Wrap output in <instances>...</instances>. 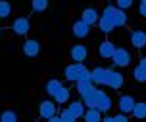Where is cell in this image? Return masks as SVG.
<instances>
[{"mask_svg": "<svg viewBox=\"0 0 146 122\" xmlns=\"http://www.w3.org/2000/svg\"><path fill=\"white\" fill-rule=\"evenodd\" d=\"M133 105H135V97H133V95H129V93H123V95L117 99V109H119V113L131 115Z\"/></svg>", "mask_w": 146, "mask_h": 122, "instance_id": "cell-12", "label": "cell"}, {"mask_svg": "<svg viewBox=\"0 0 146 122\" xmlns=\"http://www.w3.org/2000/svg\"><path fill=\"white\" fill-rule=\"evenodd\" d=\"M133 2H135V0H115V6L127 12V10H129V8L133 6Z\"/></svg>", "mask_w": 146, "mask_h": 122, "instance_id": "cell-28", "label": "cell"}, {"mask_svg": "<svg viewBox=\"0 0 146 122\" xmlns=\"http://www.w3.org/2000/svg\"><path fill=\"white\" fill-rule=\"evenodd\" d=\"M133 78L137 80V82H146V71L140 65H137V67L133 69Z\"/></svg>", "mask_w": 146, "mask_h": 122, "instance_id": "cell-25", "label": "cell"}, {"mask_svg": "<svg viewBox=\"0 0 146 122\" xmlns=\"http://www.w3.org/2000/svg\"><path fill=\"white\" fill-rule=\"evenodd\" d=\"M0 120L2 122H15L17 120V113L15 111H2L0 113Z\"/></svg>", "mask_w": 146, "mask_h": 122, "instance_id": "cell-26", "label": "cell"}, {"mask_svg": "<svg viewBox=\"0 0 146 122\" xmlns=\"http://www.w3.org/2000/svg\"><path fill=\"white\" fill-rule=\"evenodd\" d=\"M106 74H108L106 67H94L90 69V82L96 86H106Z\"/></svg>", "mask_w": 146, "mask_h": 122, "instance_id": "cell-10", "label": "cell"}, {"mask_svg": "<svg viewBox=\"0 0 146 122\" xmlns=\"http://www.w3.org/2000/svg\"><path fill=\"white\" fill-rule=\"evenodd\" d=\"M83 118H85L87 122H100L102 120V113H100L96 107H87L85 113H83Z\"/></svg>", "mask_w": 146, "mask_h": 122, "instance_id": "cell-19", "label": "cell"}, {"mask_svg": "<svg viewBox=\"0 0 146 122\" xmlns=\"http://www.w3.org/2000/svg\"><path fill=\"white\" fill-rule=\"evenodd\" d=\"M85 109H87V107H85L83 99H79V101H69V105H67V111H69L73 116H75V120H77V118H83Z\"/></svg>", "mask_w": 146, "mask_h": 122, "instance_id": "cell-17", "label": "cell"}, {"mask_svg": "<svg viewBox=\"0 0 146 122\" xmlns=\"http://www.w3.org/2000/svg\"><path fill=\"white\" fill-rule=\"evenodd\" d=\"M131 115L135 118H139V120H144L146 118V101H135Z\"/></svg>", "mask_w": 146, "mask_h": 122, "instance_id": "cell-20", "label": "cell"}, {"mask_svg": "<svg viewBox=\"0 0 146 122\" xmlns=\"http://www.w3.org/2000/svg\"><path fill=\"white\" fill-rule=\"evenodd\" d=\"M81 99L85 103V107H96L100 113H108L111 109V97L108 93H104L102 90H96V88L90 93H87L85 97H81Z\"/></svg>", "mask_w": 146, "mask_h": 122, "instance_id": "cell-1", "label": "cell"}, {"mask_svg": "<svg viewBox=\"0 0 146 122\" xmlns=\"http://www.w3.org/2000/svg\"><path fill=\"white\" fill-rule=\"evenodd\" d=\"M100 15L106 17V19H110V21L113 23V27H123V25H127V14H125V10L113 6V4H108L102 10Z\"/></svg>", "mask_w": 146, "mask_h": 122, "instance_id": "cell-3", "label": "cell"}, {"mask_svg": "<svg viewBox=\"0 0 146 122\" xmlns=\"http://www.w3.org/2000/svg\"><path fill=\"white\" fill-rule=\"evenodd\" d=\"M12 15V4L8 0H0V19H8Z\"/></svg>", "mask_w": 146, "mask_h": 122, "instance_id": "cell-24", "label": "cell"}, {"mask_svg": "<svg viewBox=\"0 0 146 122\" xmlns=\"http://www.w3.org/2000/svg\"><path fill=\"white\" fill-rule=\"evenodd\" d=\"M52 99L56 101L58 105H66V103H69V99H71V90L62 84V88H60L58 92L52 95Z\"/></svg>", "mask_w": 146, "mask_h": 122, "instance_id": "cell-14", "label": "cell"}, {"mask_svg": "<svg viewBox=\"0 0 146 122\" xmlns=\"http://www.w3.org/2000/svg\"><path fill=\"white\" fill-rule=\"evenodd\" d=\"M131 44L133 48H137V50H142L146 48V33L144 31H133L131 33Z\"/></svg>", "mask_w": 146, "mask_h": 122, "instance_id": "cell-16", "label": "cell"}, {"mask_svg": "<svg viewBox=\"0 0 146 122\" xmlns=\"http://www.w3.org/2000/svg\"><path fill=\"white\" fill-rule=\"evenodd\" d=\"M48 8V0H31V10L35 14H42Z\"/></svg>", "mask_w": 146, "mask_h": 122, "instance_id": "cell-23", "label": "cell"}, {"mask_svg": "<svg viewBox=\"0 0 146 122\" xmlns=\"http://www.w3.org/2000/svg\"><path fill=\"white\" fill-rule=\"evenodd\" d=\"M96 25H98V29H100V33H104V35H108V33H111V31L115 29L113 27V23L110 21V19H106V17H98V21H96Z\"/></svg>", "mask_w": 146, "mask_h": 122, "instance_id": "cell-21", "label": "cell"}, {"mask_svg": "<svg viewBox=\"0 0 146 122\" xmlns=\"http://www.w3.org/2000/svg\"><path fill=\"white\" fill-rule=\"evenodd\" d=\"M60 88H62V82H60L58 78H50L48 82H46V84H44V92H46V93H48V95L52 97V95L58 92Z\"/></svg>", "mask_w": 146, "mask_h": 122, "instance_id": "cell-22", "label": "cell"}, {"mask_svg": "<svg viewBox=\"0 0 146 122\" xmlns=\"http://www.w3.org/2000/svg\"><path fill=\"white\" fill-rule=\"evenodd\" d=\"M69 57H71L75 63L87 61L88 59V48L85 46V44H73L71 50H69Z\"/></svg>", "mask_w": 146, "mask_h": 122, "instance_id": "cell-7", "label": "cell"}, {"mask_svg": "<svg viewBox=\"0 0 146 122\" xmlns=\"http://www.w3.org/2000/svg\"><path fill=\"white\" fill-rule=\"evenodd\" d=\"M111 61H113L115 67H121L123 69V67H129L133 63V55L127 48H115L113 55H111Z\"/></svg>", "mask_w": 146, "mask_h": 122, "instance_id": "cell-4", "label": "cell"}, {"mask_svg": "<svg viewBox=\"0 0 146 122\" xmlns=\"http://www.w3.org/2000/svg\"><path fill=\"white\" fill-rule=\"evenodd\" d=\"M115 48L117 46L111 42V40H104V42H100V46H98V55H100L102 59H111Z\"/></svg>", "mask_w": 146, "mask_h": 122, "instance_id": "cell-13", "label": "cell"}, {"mask_svg": "<svg viewBox=\"0 0 146 122\" xmlns=\"http://www.w3.org/2000/svg\"><path fill=\"white\" fill-rule=\"evenodd\" d=\"M58 113V103L54 99H44L40 101V105H38V115L42 116V118H50L52 115H56Z\"/></svg>", "mask_w": 146, "mask_h": 122, "instance_id": "cell-6", "label": "cell"}, {"mask_svg": "<svg viewBox=\"0 0 146 122\" xmlns=\"http://www.w3.org/2000/svg\"><path fill=\"white\" fill-rule=\"evenodd\" d=\"M127 120H129V115H125V113L113 115V122H127Z\"/></svg>", "mask_w": 146, "mask_h": 122, "instance_id": "cell-29", "label": "cell"}, {"mask_svg": "<svg viewBox=\"0 0 146 122\" xmlns=\"http://www.w3.org/2000/svg\"><path fill=\"white\" fill-rule=\"evenodd\" d=\"M139 65H140V67H142V69L146 71V57H142V59H140V61H139Z\"/></svg>", "mask_w": 146, "mask_h": 122, "instance_id": "cell-31", "label": "cell"}, {"mask_svg": "<svg viewBox=\"0 0 146 122\" xmlns=\"http://www.w3.org/2000/svg\"><path fill=\"white\" fill-rule=\"evenodd\" d=\"M60 118H62V122H75V116L67 111V107L66 109H62V113H60Z\"/></svg>", "mask_w": 146, "mask_h": 122, "instance_id": "cell-27", "label": "cell"}, {"mask_svg": "<svg viewBox=\"0 0 146 122\" xmlns=\"http://www.w3.org/2000/svg\"><path fill=\"white\" fill-rule=\"evenodd\" d=\"M139 15L146 19V2H140V6H139Z\"/></svg>", "mask_w": 146, "mask_h": 122, "instance_id": "cell-30", "label": "cell"}, {"mask_svg": "<svg viewBox=\"0 0 146 122\" xmlns=\"http://www.w3.org/2000/svg\"><path fill=\"white\" fill-rule=\"evenodd\" d=\"M140 2H146V0H140Z\"/></svg>", "mask_w": 146, "mask_h": 122, "instance_id": "cell-32", "label": "cell"}, {"mask_svg": "<svg viewBox=\"0 0 146 122\" xmlns=\"http://www.w3.org/2000/svg\"><path fill=\"white\" fill-rule=\"evenodd\" d=\"M23 53L27 57H36L40 53V42L36 38H27L25 44H23Z\"/></svg>", "mask_w": 146, "mask_h": 122, "instance_id": "cell-11", "label": "cell"}, {"mask_svg": "<svg viewBox=\"0 0 146 122\" xmlns=\"http://www.w3.org/2000/svg\"><path fill=\"white\" fill-rule=\"evenodd\" d=\"M94 88L96 86L90 82V80H77V82H75V90H77V93H79L81 97H85L87 93H90Z\"/></svg>", "mask_w": 146, "mask_h": 122, "instance_id": "cell-18", "label": "cell"}, {"mask_svg": "<svg viewBox=\"0 0 146 122\" xmlns=\"http://www.w3.org/2000/svg\"><path fill=\"white\" fill-rule=\"evenodd\" d=\"M64 76L69 82H77V80H90V69H87L85 61L81 63H75L73 61L71 65H67L64 69Z\"/></svg>", "mask_w": 146, "mask_h": 122, "instance_id": "cell-2", "label": "cell"}, {"mask_svg": "<svg viewBox=\"0 0 146 122\" xmlns=\"http://www.w3.org/2000/svg\"><path fill=\"white\" fill-rule=\"evenodd\" d=\"M12 31H14L17 36H27L31 31V23L27 17H15L14 23H12Z\"/></svg>", "mask_w": 146, "mask_h": 122, "instance_id": "cell-8", "label": "cell"}, {"mask_svg": "<svg viewBox=\"0 0 146 122\" xmlns=\"http://www.w3.org/2000/svg\"><path fill=\"white\" fill-rule=\"evenodd\" d=\"M71 33H73V36L75 38H87L88 35H90V25L88 23H85L83 19H77V21L71 25Z\"/></svg>", "mask_w": 146, "mask_h": 122, "instance_id": "cell-9", "label": "cell"}, {"mask_svg": "<svg viewBox=\"0 0 146 122\" xmlns=\"http://www.w3.org/2000/svg\"><path fill=\"white\" fill-rule=\"evenodd\" d=\"M125 84V76L115 69H108V74H106V86H110L111 90H121Z\"/></svg>", "mask_w": 146, "mask_h": 122, "instance_id": "cell-5", "label": "cell"}, {"mask_svg": "<svg viewBox=\"0 0 146 122\" xmlns=\"http://www.w3.org/2000/svg\"><path fill=\"white\" fill-rule=\"evenodd\" d=\"M98 17H100V12H96V8H85V10L81 12V19H83L85 23H88L90 27L96 25Z\"/></svg>", "mask_w": 146, "mask_h": 122, "instance_id": "cell-15", "label": "cell"}]
</instances>
